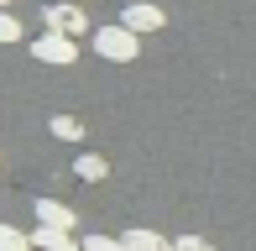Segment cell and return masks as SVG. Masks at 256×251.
<instances>
[{
    "label": "cell",
    "instance_id": "1",
    "mask_svg": "<svg viewBox=\"0 0 256 251\" xmlns=\"http://www.w3.org/2000/svg\"><path fill=\"white\" fill-rule=\"evenodd\" d=\"M94 52L110 63H131L136 52H142V37H136L131 26H100L94 32Z\"/></svg>",
    "mask_w": 256,
    "mask_h": 251
},
{
    "label": "cell",
    "instance_id": "2",
    "mask_svg": "<svg viewBox=\"0 0 256 251\" xmlns=\"http://www.w3.org/2000/svg\"><path fill=\"white\" fill-rule=\"evenodd\" d=\"M32 58H37V63H58V68H63V63H74V58H78V42L68 37V32H52V26H48L37 42H32Z\"/></svg>",
    "mask_w": 256,
    "mask_h": 251
},
{
    "label": "cell",
    "instance_id": "3",
    "mask_svg": "<svg viewBox=\"0 0 256 251\" xmlns=\"http://www.w3.org/2000/svg\"><path fill=\"white\" fill-rule=\"evenodd\" d=\"M48 26L52 32H68V37H84V6H78V0H52L48 6Z\"/></svg>",
    "mask_w": 256,
    "mask_h": 251
},
{
    "label": "cell",
    "instance_id": "4",
    "mask_svg": "<svg viewBox=\"0 0 256 251\" xmlns=\"http://www.w3.org/2000/svg\"><path fill=\"white\" fill-rule=\"evenodd\" d=\"M120 26H131L136 37H142V32H162V26H168V16H162L157 6H146V0H131L126 16H120Z\"/></svg>",
    "mask_w": 256,
    "mask_h": 251
},
{
    "label": "cell",
    "instance_id": "5",
    "mask_svg": "<svg viewBox=\"0 0 256 251\" xmlns=\"http://www.w3.org/2000/svg\"><path fill=\"white\" fill-rule=\"evenodd\" d=\"M78 214L68 210L63 199H37V225H48V230H74Z\"/></svg>",
    "mask_w": 256,
    "mask_h": 251
},
{
    "label": "cell",
    "instance_id": "6",
    "mask_svg": "<svg viewBox=\"0 0 256 251\" xmlns=\"http://www.w3.org/2000/svg\"><path fill=\"white\" fill-rule=\"evenodd\" d=\"M74 178H78V184H104V178H110V162H104L100 152H84L74 162Z\"/></svg>",
    "mask_w": 256,
    "mask_h": 251
},
{
    "label": "cell",
    "instance_id": "7",
    "mask_svg": "<svg viewBox=\"0 0 256 251\" xmlns=\"http://www.w3.org/2000/svg\"><path fill=\"white\" fill-rule=\"evenodd\" d=\"M32 246H37V251H78L74 241H68V230H48V225H37Z\"/></svg>",
    "mask_w": 256,
    "mask_h": 251
},
{
    "label": "cell",
    "instance_id": "8",
    "mask_svg": "<svg viewBox=\"0 0 256 251\" xmlns=\"http://www.w3.org/2000/svg\"><path fill=\"white\" fill-rule=\"evenodd\" d=\"M120 241H126V251H172V246L162 241L157 230H126Z\"/></svg>",
    "mask_w": 256,
    "mask_h": 251
},
{
    "label": "cell",
    "instance_id": "9",
    "mask_svg": "<svg viewBox=\"0 0 256 251\" xmlns=\"http://www.w3.org/2000/svg\"><path fill=\"white\" fill-rule=\"evenodd\" d=\"M52 136L58 142H84V120L78 116H52Z\"/></svg>",
    "mask_w": 256,
    "mask_h": 251
},
{
    "label": "cell",
    "instance_id": "10",
    "mask_svg": "<svg viewBox=\"0 0 256 251\" xmlns=\"http://www.w3.org/2000/svg\"><path fill=\"white\" fill-rule=\"evenodd\" d=\"M0 251H32V236L10 230V225H0Z\"/></svg>",
    "mask_w": 256,
    "mask_h": 251
},
{
    "label": "cell",
    "instance_id": "11",
    "mask_svg": "<svg viewBox=\"0 0 256 251\" xmlns=\"http://www.w3.org/2000/svg\"><path fill=\"white\" fill-rule=\"evenodd\" d=\"M78 251H126V241H115V236H84Z\"/></svg>",
    "mask_w": 256,
    "mask_h": 251
},
{
    "label": "cell",
    "instance_id": "12",
    "mask_svg": "<svg viewBox=\"0 0 256 251\" xmlns=\"http://www.w3.org/2000/svg\"><path fill=\"white\" fill-rule=\"evenodd\" d=\"M6 42H21V21L10 16V10H0V48Z\"/></svg>",
    "mask_w": 256,
    "mask_h": 251
},
{
    "label": "cell",
    "instance_id": "13",
    "mask_svg": "<svg viewBox=\"0 0 256 251\" xmlns=\"http://www.w3.org/2000/svg\"><path fill=\"white\" fill-rule=\"evenodd\" d=\"M194 251H214V246H194Z\"/></svg>",
    "mask_w": 256,
    "mask_h": 251
},
{
    "label": "cell",
    "instance_id": "14",
    "mask_svg": "<svg viewBox=\"0 0 256 251\" xmlns=\"http://www.w3.org/2000/svg\"><path fill=\"white\" fill-rule=\"evenodd\" d=\"M6 6H10V0H0V10H6Z\"/></svg>",
    "mask_w": 256,
    "mask_h": 251
}]
</instances>
